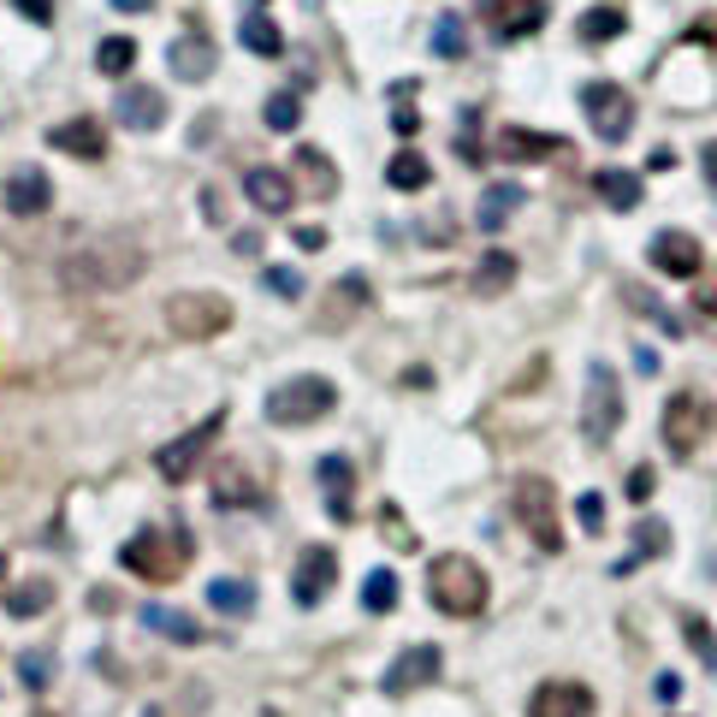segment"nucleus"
<instances>
[{
    "mask_svg": "<svg viewBox=\"0 0 717 717\" xmlns=\"http://www.w3.org/2000/svg\"><path fill=\"white\" fill-rule=\"evenodd\" d=\"M143 267H148V249L131 232H90L60 255V285L107 297V291H125L131 279H143Z\"/></svg>",
    "mask_w": 717,
    "mask_h": 717,
    "instance_id": "1",
    "label": "nucleus"
},
{
    "mask_svg": "<svg viewBox=\"0 0 717 717\" xmlns=\"http://www.w3.org/2000/svg\"><path fill=\"white\" fill-rule=\"evenodd\" d=\"M427 600H433L445 617H481L492 587H486V570L463 552H445L427 563Z\"/></svg>",
    "mask_w": 717,
    "mask_h": 717,
    "instance_id": "2",
    "label": "nucleus"
},
{
    "mask_svg": "<svg viewBox=\"0 0 717 717\" xmlns=\"http://www.w3.org/2000/svg\"><path fill=\"white\" fill-rule=\"evenodd\" d=\"M191 552H196V540L184 534V527H136V534L119 545V563H125L131 575H143V582H178Z\"/></svg>",
    "mask_w": 717,
    "mask_h": 717,
    "instance_id": "3",
    "label": "nucleus"
},
{
    "mask_svg": "<svg viewBox=\"0 0 717 717\" xmlns=\"http://www.w3.org/2000/svg\"><path fill=\"white\" fill-rule=\"evenodd\" d=\"M338 409V386L320 380V373H291V380H279L267 391V421L273 427H309L320 416H332Z\"/></svg>",
    "mask_w": 717,
    "mask_h": 717,
    "instance_id": "4",
    "label": "nucleus"
},
{
    "mask_svg": "<svg viewBox=\"0 0 717 717\" xmlns=\"http://www.w3.org/2000/svg\"><path fill=\"white\" fill-rule=\"evenodd\" d=\"M658 433H664V451H670L676 463H688L711 433V403L699 398V391H670V403H664V416H658Z\"/></svg>",
    "mask_w": 717,
    "mask_h": 717,
    "instance_id": "5",
    "label": "nucleus"
},
{
    "mask_svg": "<svg viewBox=\"0 0 717 717\" xmlns=\"http://www.w3.org/2000/svg\"><path fill=\"white\" fill-rule=\"evenodd\" d=\"M510 510H516V522L527 527V540H534L540 552H557V545H563V527H557V492H552V481H540V474H522L516 492H510Z\"/></svg>",
    "mask_w": 717,
    "mask_h": 717,
    "instance_id": "6",
    "label": "nucleus"
},
{
    "mask_svg": "<svg viewBox=\"0 0 717 717\" xmlns=\"http://www.w3.org/2000/svg\"><path fill=\"white\" fill-rule=\"evenodd\" d=\"M582 113H587V125L600 131L605 143H623V136L635 131V95H628L623 83H611V78L582 83Z\"/></svg>",
    "mask_w": 717,
    "mask_h": 717,
    "instance_id": "7",
    "label": "nucleus"
},
{
    "mask_svg": "<svg viewBox=\"0 0 717 717\" xmlns=\"http://www.w3.org/2000/svg\"><path fill=\"white\" fill-rule=\"evenodd\" d=\"M617 427H623V386L605 362H593L587 368V398H582V433L593 445H611Z\"/></svg>",
    "mask_w": 717,
    "mask_h": 717,
    "instance_id": "8",
    "label": "nucleus"
},
{
    "mask_svg": "<svg viewBox=\"0 0 717 717\" xmlns=\"http://www.w3.org/2000/svg\"><path fill=\"white\" fill-rule=\"evenodd\" d=\"M166 320H173L178 338H214L232 327V303L219 291H178L166 297Z\"/></svg>",
    "mask_w": 717,
    "mask_h": 717,
    "instance_id": "9",
    "label": "nucleus"
},
{
    "mask_svg": "<svg viewBox=\"0 0 717 717\" xmlns=\"http://www.w3.org/2000/svg\"><path fill=\"white\" fill-rule=\"evenodd\" d=\"M219 416H202L184 439H173V445H161V457H155V469H161V481H191V474L202 469V457L214 451V439H219Z\"/></svg>",
    "mask_w": 717,
    "mask_h": 717,
    "instance_id": "10",
    "label": "nucleus"
},
{
    "mask_svg": "<svg viewBox=\"0 0 717 717\" xmlns=\"http://www.w3.org/2000/svg\"><path fill=\"white\" fill-rule=\"evenodd\" d=\"M439 670H445V658H439V646H403L398 658H391V670L380 676V688L391 694V699H403V694H416V688H427V682H439Z\"/></svg>",
    "mask_w": 717,
    "mask_h": 717,
    "instance_id": "11",
    "label": "nucleus"
},
{
    "mask_svg": "<svg viewBox=\"0 0 717 717\" xmlns=\"http://www.w3.org/2000/svg\"><path fill=\"white\" fill-rule=\"evenodd\" d=\"M646 255H653V267L664 273V279H694V273L706 267V249H699V237L682 232V226H664L653 244H646Z\"/></svg>",
    "mask_w": 717,
    "mask_h": 717,
    "instance_id": "12",
    "label": "nucleus"
},
{
    "mask_svg": "<svg viewBox=\"0 0 717 717\" xmlns=\"http://www.w3.org/2000/svg\"><path fill=\"white\" fill-rule=\"evenodd\" d=\"M600 699H593L587 682H540L527 694V717H593Z\"/></svg>",
    "mask_w": 717,
    "mask_h": 717,
    "instance_id": "13",
    "label": "nucleus"
},
{
    "mask_svg": "<svg viewBox=\"0 0 717 717\" xmlns=\"http://www.w3.org/2000/svg\"><path fill=\"white\" fill-rule=\"evenodd\" d=\"M332 582H338V552H327V545H309V552L297 557V575H291V600H297L303 611H315V605L332 593Z\"/></svg>",
    "mask_w": 717,
    "mask_h": 717,
    "instance_id": "14",
    "label": "nucleus"
},
{
    "mask_svg": "<svg viewBox=\"0 0 717 717\" xmlns=\"http://www.w3.org/2000/svg\"><path fill=\"white\" fill-rule=\"evenodd\" d=\"M0 202H7V214L37 219V214H48V202H54V184H48L42 166H12L7 184H0Z\"/></svg>",
    "mask_w": 717,
    "mask_h": 717,
    "instance_id": "15",
    "label": "nucleus"
},
{
    "mask_svg": "<svg viewBox=\"0 0 717 717\" xmlns=\"http://www.w3.org/2000/svg\"><path fill=\"white\" fill-rule=\"evenodd\" d=\"M244 196H249L255 214H273V219L297 208V184H291V173H279V166H249V173H244Z\"/></svg>",
    "mask_w": 717,
    "mask_h": 717,
    "instance_id": "16",
    "label": "nucleus"
},
{
    "mask_svg": "<svg viewBox=\"0 0 717 717\" xmlns=\"http://www.w3.org/2000/svg\"><path fill=\"white\" fill-rule=\"evenodd\" d=\"M113 119L125 131H161L166 125V95L155 83H125V90L113 95Z\"/></svg>",
    "mask_w": 717,
    "mask_h": 717,
    "instance_id": "17",
    "label": "nucleus"
},
{
    "mask_svg": "<svg viewBox=\"0 0 717 717\" xmlns=\"http://www.w3.org/2000/svg\"><path fill=\"white\" fill-rule=\"evenodd\" d=\"M48 143H54L60 155H72V161H101L107 155V136H101L95 119H65V125L48 131Z\"/></svg>",
    "mask_w": 717,
    "mask_h": 717,
    "instance_id": "18",
    "label": "nucleus"
},
{
    "mask_svg": "<svg viewBox=\"0 0 717 717\" xmlns=\"http://www.w3.org/2000/svg\"><path fill=\"white\" fill-rule=\"evenodd\" d=\"M486 19H492V30H499L504 42H516V37L545 24V7L540 0H486Z\"/></svg>",
    "mask_w": 717,
    "mask_h": 717,
    "instance_id": "19",
    "label": "nucleus"
},
{
    "mask_svg": "<svg viewBox=\"0 0 717 717\" xmlns=\"http://www.w3.org/2000/svg\"><path fill=\"white\" fill-rule=\"evenodd\" d=\"M552 155H563V136H540V131H522V125L499 131V161L527 166V161H552Z\"/></svg>",
    "mask_w": 717,
    "mask_h": 717,
    "instance_id": "20",
    "label": "nucleus"
},
{
    "mask_svg": "<svg viewBox=\"0 0 717 717\" xmlns=\"http://www.w3.org/2000/svg\"><path fill=\"white\" fill-rule=\"evenodd\" d=\"M510 285H516V255H510V249H486L481 267H474V279H469V291L474 297H499V291H510Z\"/></svg>",
    "mask_w": 717,
    "mask_h": 717,
    "instance_id": "21",
    "label": "nucleus"
},
{
    "mask_svg": "<svg viewBox=\"0 0 717 717\" xmlns=\"http://www.w3.org/2000/svg\"><path fill=\"white\" fill-rule=\"evenodd\" d=\"M166 60H173V72H178L184 83H202V78L214 72V42L191 30V37H178V42H173V54H166Z\"/></svg>",
    "mask_w": 717,
    "mask_h": 717,
    "instance_id": "22",
    "label": "nucleus"
},
{
    "mask_svg": "<svg viewBox=\"0 0 717 717\" xmlns=\"http://www.w3.org/2000/svg\"><path fill=\"white\" fill-rule=\"evenodd\" d=\"M522 208V184L516 178H504V184H492V191L481 196V208H474V226L481 232H504V219Z\"/></svg>",
    "mask_w": 717,
    "mask_h": 717,
    "instance_id": "23",
    "label": "nucleus"
},
{
    "mask_svg": "<svg viewBox=\"0 0 717 717\" xmlns=\"http://www.w3.org/2000/svg\"><path fill=\"white\" fill-rule=\"evenodd\" d=\"M628 30V12L623 7H587L582 19H575V37H582L587 48H605V42H617Z\"/></svg>",
    "mask_w": 717,
    "mask_h": 717,
    "instance_id": "24",
    "label": "nucleus"
},
{
    "mask_svg": "<svg viewBox=\"0 0 717 717\" xmlns=\"http://www.w3.org/2000/svg\"><path fill=\"white\" fill-rule=\"evenodd\" d=\"M136 617H143V628H155V635L178 641V646H196V641H202L196 617H184V611H173V605H143Z\"/></svg>",
    "mask_w": 717,
    "mask_h": 717,
    "instance_id": "25",
    "label": "nucleus"
},
{
    "mask_svg": "<svg viewBox=\"0 0 717 717\" xmlns=\"http://www.w3.org/2000/svg\"><path fill=\"white\" fill-rule=\"evenodd\" d=\"M320 492H327V504H332L338 522L356 516V510H350V457H320Z\"/></svg>",
    "mask_w": 717,
    "mask_h": 717,
    "instance_id": "26",
    "label": "nucleus"
},
{
    "mask_svg": "<svg viewBox=\"0 0 717 717\" xmlns=\"http://www.w3.org/2000/svg\"><path fill=\"white\" fill-rule=\"evenodd\" d=\"M208 605L219 611V617H249V611H255V587L244 582V575H219V582H208Z\"/></svg>",
    "mask_w": 717,
    "mask_h": 717,
    "instance_id": "27",
    "label": "nucleus"
},
{
    "mask_svg": "<svg viewBox=\"0 0 717 717\" xmlns=\"http://www.w3.org/2000/svg\"><path fill=\"white\" fill-rule=\"evenodd\" d=\"M600 202L617 214H635L641 208V173H628V166H611V173H600Z\"/></svg>",
    "mask_w": 717,
    "mask_h": 717,
    "instance_id": "28",
    "label": "nucleus"
},
{
    "mask_svg": "<svg viewBox=\"0 0 717 717\" xmlns=\"http://www.w3.org/2000/svg\"><path fill=\"white\" fill-rule=\"evenodd\" d=\"M386 184L391 191H427V184H433V166H427V155H416V148H398V155L386 161Z\"/></svg>",
    "mask_w": 717,
    "mask_h": 717,
    "instance_id": "29",
    "label": "nucleus"
},
{
    "mask_svg": "<svg viewBox=\"0 0 717 717\" xmlns=\"http://www.w3.org/2000/svg\"><path fill=\"white\" fill-rule=\"evenodd\" d=\"M214 504L232 510V504H262V492H255V481L244 474V463H219L214 474Z\"/></svg>",
    "mask_w": 717,
    "mask_h": 717,
    "instance_id": "30",
    "label": "nucleus"
},
{
    "mask_svg": "<svg viewBox=\"0 0 717 717\" xmlns=\"http://www.w3.org/2000/svg\"><path fill=\"white\" fill-rule=\"evenodd\" d=\"M237 37H244V48H249V54H262V60L285 54V37H279V24H273L267 12H249V19L237 24Z\"/></svg>",
    "mask_w": 717,
    "mask_h": 717,
    "instance_id": "31",
    "label": "nucleus"
},
{
    "mask_svg": "<svg viewBox=\"0 0 717 717\" xmlns=\"http://www.w3.org/2000/svg\"><path fill=\"white\" fill-rule=\"evenodd\" d=\"M48 605H54V582H19V587L7 593V617H19V623L42 617Z\"/></svg>",
    "mask_w": 717,
    "mask_h": 717,
    "instance_id": "32",
    "label": "nucleus"
},
{
    "mask_svg": "<svg viewBox=\"0 0 717 717\" xmlns=\"http://www.w3.org/2000/svg\"><path fill=\"white\" fill-rule=\"evenodd\" d=\"M362 605L373 611V617H391V611H398V570H368Z\"/></svg>",
    "mask_w": 717,
    "mask_h": 717,
    "instance_id": "33",
    "label": "nucleus"
},
{
    "mask_svg": "<svg viewBox=\"0 0 717 717\" xmlns=\"http://www.w3.org/2000/svg\"><path fill=\"white\" fill-rule=\"evenodd\" d=\"M131 65H136V37H107L95 48V72L101 78H125Z\"/></svg>",
    "mask_w": 717,
    "mask_h": 717,
    "instance_id": "34",
    "label": "nucleus"
},
{
    "mask_svg": "<svg viewBox=\"0 0 717 717\" xmlns=\"http://www.w3.org/2000/svg\"><path fill=\"white\" fill-rule=\"evenodd\" d=\"M664 545H670V527L646 516V522L635 527V552H628V557L617 563V575H628V570H635V563H646V557H653V552H664Z\"/></svg>",
    "mask_w": 717,
    "mask_h": 717,
    "instance_id": "35",
    "label": "nucleus"
},
{
    "mask_svg": "<svg viewBox=\"0 0 717 717\" xmlns=\"http://www.w3.org/2000/svg\"><path fill=\"white\" fill-rule=\"evenodd\" d=\"M463 30H469V24L457 19V12H445V19L433 24V54H439V60H463V54H469V37H463Z\"/></svg>",
    "mask_w": 717,
    "mask_h": 717,
    "instance_id": "36",
    "label": "nucleus"
},
{
    "mask_svg": "<svg viewBox=\"0 0 717 717\" xmlns=\"http://www.w3.org/2000/svg\"><path fill=\"white\" fill-rule=\"evenodd\" d=\"M623 303H628V309H641L646 320H658V327H664V338H682V320H676L670 309H664V303H653V297H646L641 285H623Z\"/></svg>",
    "mask_w": 717,
    "mask_h": 717,
    "instance_id": "37",
    "label": "nucleus"
},
{
    "mask_svg": "<svg viewBox=\"0 0 717 717\" xmlns=\"http://www.w3.org/2000/svg\"><path fill=\"white\" fill-rule=\"evenodd\" d=\"M262 119L273 131H297V119H303V101L285 90V95H267V107H262Z\"/></svg>",
    "mask_w": 717,
    "mask_h": 717,
    "instance_id": "38",
    "label": "nucleus"
},
{
    "mask_svg": "<svg viewBox=\"0 0 717 717\" xmlns=\"http://www.w3.org/2000/svg\"><path fill=\"white\" fill-rule=\"evenodd\" d=\"M262 285H267L273 297H285V303H297V297H303V273H297V267H267V273H262Z\"/></svg>",
    "mask_w": 717,
    "mask_h": 717,
    "instance_id": "39",
    "label": "nucleus"
},
{
    "mask_svg": "<svg viewBox=\"0 0 717 717\" xmlns=\"http://www.w3.org/2000/svg\"><path fill=\"white\" fill-rule=\"evenodd\" d=\"M19 676H24V688H48V682H54V658H48V653H24L19 658Z\"/></svg>",
    "mask_w": 717,
    "mask_h": 717,
    "instance_id": "40",
    "label": "nucleus"
},
{
    "mask_svg": "<svg viewBox=\"0 0 717 717\" xmlns=\"http://www.w3.org/2000/svg\"><path fill=\"white\" fill-rule=\"evenodd\" d=\"M688 646H694V653H699V658H706L711 670H717V635H711V623L688 617Z\"/></svg>",
    "mask_w": 717,
    "mask_h": 717,
    "instance_id": "41",
    "label": "nucleus"
},
{
    "mask_svg": "<svg viewBox=\"0 0 717 717\" xmlns=\"http://www.w3.org/2000/svg\"><path fill=\"white\" fill-rule=\"evenodd\" d=\"M575 516H582L587 534H600V527H605V499H600V492H582V499H575Z\"/></svg>",
    "mask_w": 717,
    "mask_h": 717,
    "instance_id": "42",
    "label": "nucleus"
},
{
    "mask_svg": "<svg viewBox=\"0 0 717 717\" xmlns=\"http://www.w3.org/2000/svg\"><path fill=\"white\" fill-rule=\"evenodd\" d=\"M12 7H19L30 24H54V0H12Z\"/></svg>",
    "mask_w": 717,
    "mask_h": 717,
    "instance_id": "43",
    "label": "nucleus"
},
{
    "mask_svg": "<svg viewBox=\"0 0 717 717\" xmlns=\"http://www.w3.org/2000/svg\"><path fill=\"white\" fill-rule=\"evenodd\" d=\"M653 694L664 699V706H676V699H682V676H676V670H664V676L653 682Z\"/></svg>",
    "mask_w": 717,
    "mask_h": 717,
    "instance_id": "44",
    "label": "nucleus"
},
{
    "mask_svg": "<svg viewBox=\"0 0 717 717\" xmlns=\"http://www.w3.org/2000/svg\"><path fill=\"white\" fill-rule=\"evenodd\" d=\"M688 42H706V48L717 42V19H711V12H706V19H694V24H688Z\"/></svg>",
    "mask_w": 717,
    "mask_h": 717,
    "instance_id": "45",
    "label": "nucleus"
},
{
    "mask_svg": "<svg viewBox=\"0 0 717 717\" xmlns=\"http://www.w3.org/2000/svg\"><path fill=\"white\" fill-rule=\"evenodd\" d=\"M699 173H706L711 196H717V143H706V148H699Z\"/></svg>",
    "mask_w": 717,
    "mask_h": 717,
    "instance_id": "46",
    "label": "nucleus"
},
{
    "mask_svg": "<svg viewBox=\"0 0 717 717\" xmlns=\"http://www.w3.org/2000/svg\"><path fill=\"white\" fill-rule=\"evenodd\" d=\"M646 492H653V469H635L628 474V499H646Z\"/></svg>",
    "mask_w": 717,
    "mask_h": 717,
    "instance_id": "47",
    "label": "nucleus"
},
{
    "mask_svg": "<svg viewBox=\"0 0 717 717\" xmlns=\"http://www.w3.org/2000/svg\"><path fill=\"white\" fill-rule=\"evenodd\" d=\"M297 244L303 249H320V244H327V232H320V226H297Z\"/></svg>",
    "mask_w": 717,
    "mask_h": 717,
    "instance_id": "48",
    "label": "nucleus"
},
{
    "mask_svg": "<svg viewBox=\"0 0 717 717\" xmlns=\"http://www.w3.org/2000/svg\"><path fill=\"white\" fill-rule=\"evenodd\" d=\"M391 125H398V136H409V131H416V113L398 107V113H391Z\"/></svg>",
    "mask_w": 717,
    "mask_h": 717,
    "instance_id": "49",
    "label": "nucleus"
},
{
    "mask_svg": "<svg viewBox=\"0 0 717 717\" xmlns=\"http://www.w3.org/2000/svg\"><path fill=\"white\" fill-rule=\"evenodd\" d=\"M113 7H119V12H143L148 0H113Z\"/></svg>",
    "mask_w": 717,
    "mask_h": 717,
    "instance_id": "50",
    "label": "nucleus"
},
{
    "mask_svg": "<svg viewBox=\"0 0 717 717\" xmlns=\"http://www.w3.org/2000/svg\"><path fill=\"white\" fill-rule=\"evenodd\" d=\"M0 582H7V557H0Z\"/></svg>",
    "mask_w": 717,
    "mask_h": 717,
    "instance_id": "51",
    "label": "nucleus"
},
{
    "mask_svg": "<svg viewBox=\"0 0 717 717\" xmlns=\"http://www.w3.org/2000/svg\"><path fill=\"white\" fill-rule=\"evenodd\" d=\"M143 717H161V711H155V706H148V711H143Z\"/></svg>",
    "mask_w": 717,
    "mask_h": 717,
    "instance_id": "52",
    "label": "nucleus"
}]
</instances>
